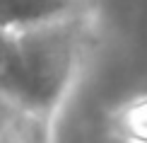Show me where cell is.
Here are the masks:
<instances>
[{
  "instance_id": "4",
  "label": "cell",
  "mask_w": 147,
  "mask_h": 143,
  "mask_svg": "<svg viewBox=\"0 0 147 143\" xmlns=\"http://www.w3.org/2000/svg\"><path fill=\"white\" fill-rule=\"evenodd\" d=\"M10 63H12V32L0 29V90L7 80Z\"/></svg>"
},
{
  "instance_id": "1",
  "label": "cell",
  "mask_w": 147,
  "mask_h": 143,
  "mask_svg": "<svg viewBox=\"0 0 147 143\" xmlns=\"http://www.w3.org/2000/svg\"><path fill=\"white\" fill-rule=\"evenodd\" d=\"M80 49V17L12 32V63L0 97L34 116H48L77 70Z\"/></svg>"
},
{
  "instance_id": "3",
  "label": "cell",
  "mask_w": 147,
  "mask_h": 143,
  "mask_svg": "<svg viewBox=\"0 0 147 143\" xmlns=\"http://www.w3.org/2000/svg\"><path fill=\"white\" fill-rule=\"evenodd\" d=\"M121 126H123L128 138L138 143H147V99L133 102L121 114Z\"/></svg>"
},
{
  "instance_id": "2",
  "label": "cell",
  "mask_w": 147,
  "mask_h": 143,
  "mask_svg": "<svg viewBox=\"0 0 147 143\" xmlns=\"http://www.w3.org/2000/svg\"><path fill=\"white\" fill-rule=\"evenodd\" d=\"M82 0H0V29L17 32L24 27L80 17Z\"/></svg>"
}]
</instances>
